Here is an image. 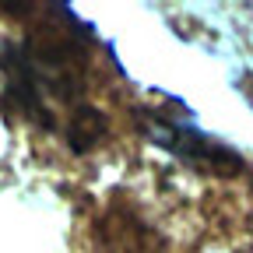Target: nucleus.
I'll use <instances>...</instances> for the list:
<instances>
[{
	"instance_id": "1",
	"label": "nucleus",
	"mask_w": 253,
	"mask_h": 253,
	"mask_svg": "<svg viewBox=\"0 0 253 253\" xmlns=\"http://www.w3.org/2000/svg\"><path fill=\"white\" fill-rule=\"evenodd\" d=\"M144 134L155 144L169 148L176 158L190 162L194 169H204V172H214V176H239L243 172V158L229 144H218L214 137L194 130V126H186V123H176V120H169L162 113L148 116Z\"/></svg>"
},
{
	"instance_id": "2",
	"label": "nucleus",
	"mask_w": 253,
	"mask_h": 253,
	"mask_svg": "<svg viewBox=\"0 0 253 253\" xmlns=\"http://www.w3.org/2000/svg\"><path fill=\"white\" fill-rule=\"evenodd\" d=\"M102 253H166V243L148 221L130 211H109L99 221Z\"/></svg>"
},
{
	"instance_id": "3",
	"label": "nucleus",
	"mask_w": 253,
	"mask_h": 253,
	"mask_svg": "<svg viewBox=\"0 0 253 253\" xmlns=\"http://www.w3.org/2000/svg\"><path fill=\"white\" fill-rule=\"evenodd\" d=\"M102 137H106V116L95 106H78L67 123V144L74 151H91Z\"/></svg>"
}]
</instances>
